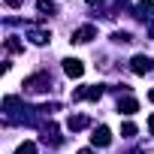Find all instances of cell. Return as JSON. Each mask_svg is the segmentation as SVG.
<instances>
[{"label": "cell", "mask_w": 154, "mask_h": 154, "mask_svg": "<svg viewBox=\"0 0 154 154\" xmlns=\"http://www.w3.org/2000/svg\"><path fill=\"white\" fill-rule=\"evenodd\" d=\"M36 9H39L42 15H54V12H57V6L51 3V0H39V3H36Z\"/></svg>", "instance_id": "8fae6325"}, {"label": "cell", "mask_w": 154, "mask_h": 154, "mask_svg": "<svg viewBox=\"0 0 154 154\" xmlns=\"http://www.w3.org/2000/svg\"><path fill=\"white\" fill-rule=\"evenodd\" d=\"M148 130H151V133H154V115H151V118H148Z\"/></svg>", "instance_id": "e0dca14e"}, {"label": "cell", "mask_w": 154, "mask_h": 154, "mask_svg": "<svg viewBox=\"0 0 154 154\" xmlns=\"http://www.w3.org/2000/svg\"><path fill=\"white\" fill-rule=\"evenodd\" d=\"M118 112H124V115H133V112H139V103H136L133 97H124V100H118Z\"/></svg>", "instance_id": "9c48e42d"}, {"label": "cell", "mask_w": 154, "mask_h": 154, "mask_svg": "<svg viewBox=\"0 0 154 154\" xmlns=\"http://www.w3.org/2000/svg\"><path fill=\"white\" fill-rule=\"evenodd\" d=\"M88 124H91V121H88L85 115H69V118H66V127H69L72 133H79V130H85Z\"/></svg>", "instance_id": "52a82bcc"}, {"label": "cell", "mask_w": 154, "mask_h": 154, "mask_svg": "<svg viewBox=\"0 0 154 154\" xmlns=\"http://www.w3.org/2000/svg\"><path fill=\"white\" fill-rule=\"evenodd\" d=\"M15 154H36V145H33V142H21Z\"/></svg>", "instance_id": "4fadbf2b"}, {"label": "cell", "mask_w": 154, "mask_h": 154, "mask_svg": "<svg viewBox=\"0 0 154 154\" xmlns=\"http://www.w3.org/2000/svg\"><path fill=\"white\" fill-rule=\"evenodd\" d=\"M151 57H145V54H136L133 60H130V69L136 72V75H145V72H151Z\"/></svg>", "instance_id": "277c9868"}, {"label": "cell", "mask_w": 154, "mask_h": 154, "mask_svg": "<svg viewBox=\"0 0 154 154\" xmlns=\"http://www.w3.org/2000/svg\"><path fill=\"white\" fill-rule=\"evenodd\" d=\"M97 36V27H91V24H85V27H79V30H72V42H91Z\"/></svg>", "instance_id": "8992f818"}, {"label": "cell", "mask_w": 154, "mask_h": 154, "mask_svg": "<svg viewBox=\"0 0 154 154\" xmlns=\"http://www.w3.org/2000/svg\"><path fill=\"white\" fill-rule=\"evenodd\" d=\"M112 39H115V42H130V33H124V30H118V33H112Z\"/></svg>", "instance_id": "5bb4252c"}, {"label": "cell", "mask_w": 154, "mask_h": 154, "mask_svg": "<svg viewBox=\"0 0 154 154\" xmlns=\"http://www.w3.org/2000/svg\"><path fill=\"white\" fill-rule=\"evenodd\" d=\"M91 142H94L97 148H109V145H112V130H109V127H97L94 136H91Z\"/></svg>", "instance_id": "5b68a950"}, {"label": "cell", "mask_w": 154, "mask_h": 154, "mask_svg": "<svg viewBox=\"0 0 154 154\" xmlns=\"http://www.w3.org/2000/svg\"><path fill=\"white\" fill-rule=\"evenodd\" d=\"M63 72L69 75V79H82V72H85V63L79 57H66L63 60Z\"/></svg>", "instance_id": "3957f363"}, {"label": "cell", "mask_w": 154, "mask_h": 154, "mask_svg": "<svg viewBox=\"0 0 154 154\" xmlns=\"http://www.w3.org/2000/svg\"><path fill=\"white\" fill-rule=\"evenodd\" d=\"M42 133H45V136H42L45 142H51V145H60V136H57V124H54V121H48V124L42 127Z\"/></svg>", "instance_id": "ba28073f"}, {"label": "cell", "mask_w": 154, "mask_h": 154, "mask_svg": "<svg viewBox=\"0 0 154 154\" xmlns=\"http://www.w3.org/2000/svg\"><path fill=\"white\" fill-rule=\"evenodd\" d=\"M6 51H12V54H18V51H21V42H18L15 36H9V39H6Z\"/></svg>", "instance_id": "7c38bea8"}, {"label": "cell", "mask_w": 154, "mask_h": 154, "mask_svg": "<svg viewBox=\"0 0 154 154\" xmlns=\"http://www.w3.org/2000/svg\"><path fill=\"white\" fill-rule=\"evenodd\" d=\"M100 97H103V85H85V88L72 91V103H79V100H100Z\"/></svg>", "instance_id": "6da1fadb"}, {"label": "cell", "mask_w": 154, "mask_h": 154, "mask_svg": "<svg viewBox=\"0 0 154 154\" xmlns=\"http://www.w3.org/2000/svg\"><path fill=\"white\" fill-rule=\"evenodd\" d=\"M88 3H91V6H103V3H106V0H88Z\"/></svg>", "instance_id": "2e32d148"}, {"label": "cell", "mask_w": 154, "mask_h": 154, "mask_svg": "<svg viewBox=\"0 0 154 154\" xmlns=\"http://www.w3.org/2000/svg\"><path fill=\"white\" fill-rule=\"evenodd\" d=\"M79 154H94V151H91V148H82V151H79Z\"/></svg>", "instance_id": "ac0fdd59"}, {"label": "cell", "mask_w": 154, "mask_h": 154, "mask_svg": "<svg viewBox=\"0 0 154 154\" xmlns=\"http://www.w3.org/2000/svg\"><path fill=\"white\" fill-rule=\"evenodd\" d=\"M148 100H151V103H154V88H151V91H148Z\"/></svg>", "instance_id": "d6986e66"}, {"label": "cell", "mask_w": 154, "mask_h": 154, "mask_svg": "<svg viewBox=\"0 0 154 154\" xmlns=\"http://www.w3.org/2000/svg\"><path fill=\"white\" fill-rule=\"evenodd\" d=\"M48 85H51V79L45 72H36V75H30V79H24V88L27 91H48Z\"/></svg>", "instance_id": "7a4b0ae2"}, {"label": "cell", "mask_w": 154, "mask_h": 154, "mask_svg": "<svg viewBox=\"0 0 154 154\" xmlns=\"http://www.w3.org/2000/svg\"><path fill=\"white\" fill-rule=\"evenodd\" d=\"M27 39H30L33 45H45V42L51 39V33H48V30H30V33H27Z\"/></svg>", "instance_id": "30bf717a"}, {"label": "cell", "mask_w": 154, "mask_h": 154, "mask_svg": "<svg viewBox=\"0 0 154 154\" xmlns=\"http://www.w3.org/2000/svg\"><path fill=\"white\" fill-rule=\"evenodd\" d=\"M121 133H124V136H136V127H133V124H124Z\"/></svg>", "instance_id": "9a60e30c"}, {"label": "cell", "mask_w": 154, "mask_h": 154, "mask_svg": "<svg viewBox=\"0 0 154 154\" xmlns=\"http://www.w3.org/2000/svg\"><path fill=\"white\" fill-rule=\"evenodd\" d=\"M148 33H151V36H154V24H151V27H148Z\"/></svg>", "instance_id": "ffe728a7"}]
</instances>
